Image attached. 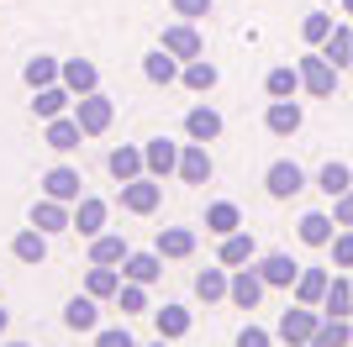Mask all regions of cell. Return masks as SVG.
Returning a JSON list of instances; mask_svg holds the SVG:
<instances>
[{
    "instance_id": "cell-1",
    "label": "cell",
    "mask_w": 353,
    "mask_h": 347,
    "mask_svg": "<svg viewBox=\"0 0 353 347\" xmlns=\"http://www.w3.org/2000/svg\"><path fill=\"white\" fill-rule=\"evenodd\" d=\"M295 69H301V90H306V95H316V101H327V95L338 90V63H332L327 53H306Z\"/></svg>"
},
{
    "instance_id": "cell-2",
    "label": "cell",
    "mask_w": 353,
    "mask_h": 347,
    "mask_svg": "<svg viewBox=\"0 0 353 347\" xmlns=\"http://www.w3.org/2000/svg\"><path fill=\"white\" fill-rule=\"evenodd\" d=\"M316 326H322L316 305H295V311H285V316H280V337L290 347H306L311 337H316Z\"/></svg>"
},
{
    "instance_id": "cell-3",
    "label": "cell",
    "mask_w": 353,
    "mask_h": 347,
    "mask_svg": "<svg viewBox=\"0 0 353 347\" xmlns=\"http://www.w3.org/2000/svg\"><path fill=\"white\" fill-rule=\"evenodd\" d=\"M159 195H163V185H159V179H143V174L121 185V205H127V211H137V216L159 211Z\"/></svg>"
},
{
    "instance_id": "cell-4",
    "label": "cell",
    "mask_w": 353,
    "mask_h": 347,
    "mask_svg": "<svg viewBox=\"0 0 353 347\" xmlns=\"http://www.w3.org/2000/svg\"><path fill=\"white\" fill-rule=\"evenodd\" d=\"M264 189L274 195V200H290V195H301L306 189V174L295 169V163H269V174H264Z\"/></svg>"
},
{
    "instance_id": "cell-5",
    "label": "cell",
    "mask_w": 353,
    "mask_h": 347,
    "mask_svg": "<svg viewBox=\"0 0 353 347\" xmlns=\"http://www.w3.org/2000/svg\"><path fill=\"white\" fill-rule=\"evenodd\" d=\"M74 121L85 127V137H95V132H105V127H111V101H105V95H95V90H90L85 101L74 105Z\"/></svg>"
},
{
    "instance_id": "cell-6",
    "label": "cell",
    "mask_w": 353,
    "mask_h": 347,
    "mask_svg": "<svg viewBox=\"0 0 353 347\" xmlns=\"http://www.w3.org/2000/svg\"><path fill=\"white\" fill-rule=\"evenodd\" d=\"M301 121H306V116H301V105L295 101H274L264 111V127L274 132V137H295V132H301Z\"/></svg>"
},
{
    "instance_id": "cell-7",
    "label": "cell",
    "mask_w": 353,
    "mask_h": 347,
    "mask_svg": "<svg viewBox=\"0 0 353 347\" xmlns=\"http://www.w3.org/2000/svg\"><path fill=\"white\" fill-rule=\"evenodd\" d=\"M338 237V221L327 216V211H306L301 216V242H311V247H327Z\"/></svg>"
},
{
    "instance_id": "cell-8",
    "label": "cell",
    "mask_w": 353,
    "mask_h": 347,
    "mask_svg": "<svg viewBox=\"0 0 353 347\" xmlns=\"http://www.w3.org/2000/svg\"><path fill=\"white\" fill-rule=\"evenodd\" d=\"M32 227H37V231H69L74 216H63V200H53V195H48V200L32 205Z\"/></svg>"
},
{
    "instance_id": "cell-9",
    "label": "cell",
    "mask_w": 353,
    "mask_h": 347,
    "mask_svg": "<svg viewBox=\"0 0 353 347\" xmlns=\"http://www.w3.org/2000/svg\"><path fill=\"white\" fill-rule=\"evenodd\" d=\"M63 321H69V332H95V321H101L95 295H74V300L63 305Z\"/></svg>"
},
{
    "instance_id": "cell-10",
    "label": "cell",
    "mask_w": 353,
    "mask_h": 347,
    "mask_svg": "<svg viewBox=\"0 0 353 347\" xmlns=\"http://www.w3.org/2000/svg\"><path fill=\"white\" fill-rule=\"evenodd\" d=\"M185 132H190L195 143H216L221 137V116L211 111V105H195V111L185 116Z\"/></svg>"
},
{
    "instance_id": "cell-11",
    "label": "cell",
    "mask_w": 353,
    "mask_h": 347,
    "mask_svg": "<svg viewBox=\"0 0 353 347\" xmlns=\"http://www.w3.org/2000/svg\"><path fill=\"white\" fill-rule=\"evenodd\" d=\"M259 274H264V284H295V279H301V263H295L290 253H269V258L259 263Z\"/></svg>"
},
{
    "instance_id": "cell-12",
    "label": "cell",
    "mask_w": 353,
    "mask_h": 347,
    "mask_svg": "<svg viewBox=\"0 0 353 347\" xmlns=\"http://www.w3.org/2000/svg\"><path fill=\"white\" fill-rule=\"evenodd\" d=\"M179 179H185V185H206L211 179V153L206 147H185V153H179Z\"/></svg>"
},
{
    "instance_id": "cell-13",
    "label": "cell",
    "mask_w": 353,
    "mask_h": 347,
    "mask_svg": "<svg viewBox=\"0 0 353 347\" xmlns=\"http://www.w3.org/2000/svg\"><path fill=\"white\" fill-rule=\"evenodd\" d=\"M163 48L174 58H201V32L195 27H163Z\"/></svg>"
},
{
    "instance_id": "cell-14",
    "label": "cell",
    "mask_w": 353,
    "mask_h": 347,
    "mask_svg": "<svg viewBox=\"0 0 353 347\" xmlns=\"http://www.w3.org/2000/svg\"><path fill=\"white\" fill-rule=\"evenodd\" d=\"M227 295H232V305L253 311V305H259V295H264V274H248V269H243V274H232V289H227Z\"/></svg>"
},
{
    "instance_id": "cell-15",
    "label": "cell",
    "mask_w": 353,
    "mask_h": 347,
    "mask_svg": "<svg viewBox=\"0 0 353 347\" xmlns=\"http://www.w3.org/2000/svg\"><path fill=\"white\" fill-rule=\"evenodd\" d=\"M95 79H101V74H95V63H90V58H69V63H63V85H69L74 95H90V90H95Z\"/></svg>"
},
{
    "instance_id": "cell-16",
    "label": "cell",
    "mask_w": 353,
    "mask_h": 347,
    "mask_svg": "<svg viewBox=\"0 0 353 347\" xmlns=\"http://www.w3.org/2000/svg\"><path fill=\"white\" fill-rule=\"evenodd\" d=\"M143 74L153 79V85H174V79H179V63H174V53H169V48H159V53L143 58Z\"/></svg>"
},
{
    "instance_id": "cell-17",
    "label": "cell",
    "mask_w": 353,
    "mask_h": 347,
    "mask_svg": "<svg viewBox=\"0 0 353 347\" xmlns=\"http://www.w3.org/2000/svg\"><path fill=\"white\" fill-rule=\"evenodd\" d=\"M190 253H195V231H185V227L159 231V258H190Z\"/></svg>"
},
{
    "instance_id": "cell-18",
    "label": "cell",
    "mask_w": 353,
    "mask_h": 347,
    "mask_svg": "<svg viewBox=\"0 0 353 347\" xmlns=\"http://www.w3.org/2000/svg\"><path fill=\"white\" fill-rule=\"evenodd\" d=\"M143 158H148L153 174H169V169H179V147L169 143V137H153V143L143 147Z\"/></svg>"
},
{
    "instance_id": "cell-19",
    "label": "cell",
    "mask_w": 353,
    "mask_h": 347,
    "mask_svg": "<svg viewBox=\"0 0 353 347\" xmlns=\"http://www.w3.org/2000/svg\"><path fill=\"white\" fill-rule=\"evenodd\" d=\"M264 90L274 95V101H295V90H301V69H290V63H280V69H269Z\"/></svg>"
},
{
    "instance_id": "cell-20",
    "label": "cell",
    "mask_w": 353,
    "mask_h": 347,
    "mask_svg": "<svg viewBox=\"0 0 353 347\" xmlns=\"http://www.w3.org/2000/svg\"><path fill=\"white\" fill-rule=\"evenodd\" d=\"M105 163H111V174H117L121 185H127V179H137V174L148 169L143 147H117V153H111V158H105Z\"/></svg>"
},
{
    "instance_id": "cell-21",
    "label": "cell",
    "mask_w": 353,
    "mask_h": 347,
    "mask_svg": "<svg viewBox=\"0 0 353 347\" xmlns=\"http://www.w3.org/2000/svg\"><path fill=\"white\" fill-rule=\"evenodd\" d=\"M101 227H105V200H79L74 231H79V237H101Z\"/></svg>"
},
{
    "instance_id": "cell-22",
    "label": "cell",
    "mask_w": 353,
    "mask_h": 347,
    "mask_svg": "<svg viewBox=\"0 0 353 347\" xmlns=\"http://www.w3.org/2000/svg\"><path fill=\"white\" fill-rule=\"evenodd\" d=\"M322 316H353V284H348V279H332V284H327Z\"/></svg>"
},
{
    "instance_id": "cell-23",
    "label": "cell",
    "mask_w": 353,
    "mask_h": 347,
    "mask_svg": "<svg viewBox=\"0 0 353 347\" xmlns=\"http://www.w3.org/2000/svg\"><path fill=\"white\" fill-rule=\"evenodd\" d=\"M316 189H322V195H343V189H353V169L348 163H322V174H316Z\"/></svg>"
},
{
    "instance_id": "cell-24",
    "label": "cell",
    "mask_w": 353,
    "mask_h": 347,
    "mask_svg": "<svg viewBox=\"0 0 353 347\" xmlns=\"http://www.w3.org/2000/svg\"><path fill=\"white\" fill-rule=\"evenodd\" d=\"M237 227H243V216H237L232 200H216V205L206 211V231H216V237H232Z\"/></svg>"
},
{
    "instance_id": "cell-25",
    "label": "cell",
    "mask_w": 353,
    "mask_h": 347,
    "mask_svg": "<svg viewBox=\"0 0 353 347\" xmlns=\"http://www.w3.org/2000/svg\"><path fill=\"white\" fill-rule=\"evenodd\" d=\"M79 185H85V179H79L74 169H53V174L43 179V189L53 195V200H79Z\"/></svg>"
},
{
    "instance_id": "cell-26",
    "label": "cell",
    "mask_w": 353,
    "mask_h": 347,
    "mask_svg": "<svg viewBox=\"0 0 353 347\" xmlns=\"http://www.w3.org/2000/svg\"><path fill=\"white\" fill-rule=\"evenodd\" d=\"M79 137H85V127H79V121H63V116H53V121H48V147L69 153V147H79Z\"/></svg>"
},
{
    "instance_id": "cell-27",
    "label": "cell",
    "mask_w": 353,
    "mask_h": 347,
    "mask_svg": "<svg viewBox=\"0 0 353 347\" xmlns=\"http://www.w3.org/2000/svg\"><path fill=\"white\" fill-rule=\"evenodd\" d=\"M11 253H16L21 263H43V258H48V231H37V227L21 231V237L11 242Z\"/></svg>"
},
{
    "instance_id": "cell-28",
    "label": "cell",
    "mask_w": 353,
    "mask_h": 347,
    "mask_svg": "<svg viewBox=\"0 0 353 347\" xmlns=\"http://www.w3.org/2000/svg\"><path fill=\"white\" fill-rule=\"evenodd\" d=\"M311 342H322V347H348V342H353L348 316H327L322 326H316V337H311Z\"/></svg>"
},
{
    "instance_id": "cell-29",
    "label": "cell",
    "mask_w": 353,
    "mask_h": 347,
    "mask_svg": "<svg viewBox=\"0 0 353 347\" xmlns=\"http://www.w3.org/2000/svg\"><path fill=\"white\" fill-rule=\"evenodd\" d=\"M185 332H190V311H185V305H163L159 311V337L174 342V337H185Z\"/></svg>"
},
{
    "instance_id": "cell-30",
    "label": "cell",
    "mask_w": 353,
    "mask_h": 347,
    "mask_svg": "<svg viewBox=\"0 0 353 347\" xmlns=\"http://www.w3.org/2000/svg\"><path fill=\"white\" fill-rule=\"evenodd\" d=\"M85 289L95 295V300H105V295H121V279H117V269H111V263H95V269H90V279H85Z\"/></svg>"
},
{
    "instance_id": "cell-31",
    "label": "cell",
    "mask_w": 353,
    "mask_h": 347,
    "mask_svg": "<svg viewBox=\"0 0 353 347\" xmlns=\"http://www.w3.org/2000/svg\"><path fill=\"white\" fill-rule=\"evenodd\" d=\"M159 274H163L159 253H127V279H137V284H153Z\"/></svg>"
},
{
    "instance_id": "cell-32",
    "label": "cell",
    "mask_w": 353,
    "mask_h": 347,
    "mask_svg": "<svg viewBox=\"0 0 353 347\" xmlns=\"http://www.w3.org/2000/svg\"><path fill=\"white\" fill-rule=\"evenodd\" d=\"M327 284L332 279L322 274V269H306V274L295 279V295H301V305H322V295H327Z\"/></svg>"
},
{
    "instance_id": "cell-33",
    "label": "cell",
    "mask_w": 353,
    "mask_h": 347,
    "mask_svg": "<svg viewBox=\"0 0 353 347\" xmlns=\"http://www.w3.org/2000/svg\"><path fill=\"white\" fill-rule=\"evenodd\" d=\"M63 105H69V90L43 85V90H37V101H32V111L43 116V121H53V116H63Z\"/></svg>"
},
{
    "instance_id": "cell-34",
    "label": "cell",
    "mask_w": 353,
    "mask_h": 347,
    "mask_svg": "<svg viewBox=\"0 0 353 347\" xmlns=\"http://www.w3.org/2000/svg\"><path fill=\"white\" fill-rule=\"evenodd\" d=\"M322 53L332 58L338 69H343V63H353V27H332V37L322 43Z\"/></svg>"
},
{
    "instance_id": "cell-35",
    "label": "cell",
    "mask_w": 353,
    "mask_h": 347,
    "mask_svg": "<svg viewBox=\"0 0 353 347\" xmlns=\"http://www.w3.org/2000/svg\"><path fill=\"white\" fill-rule=\"evenodd\" d=\"M253 258V237H243V231H232V237H221V263L227 269H237V263Z\"/></svg>"
},
{
    "instance_id": "cell-36",
    "label": "cell",
    "mask_w": 353,
    "mask_h": 347,
    "mask_svg": "<svg viewBox=\"0 0 353 347\" xmlns=\"http://www.w3.org/2000/svg\"><path fill=\"white\" fill-rule=\"evenodd\" d=\"M227 289H232V279L221 274V269H206V274L195 279V295H201V300H206V305H211V300H221Z\"/></svg>"
},
{
    "instance_id": "cell-37",
    "label": "cell",
    "mask_w": 353,
    "mask_h": 347,
    "mask_svg": "<svg viewBox=\"0 0 353 347\" xmlns=\"http://www.w3.org/2000/svg\"><path fill=\"white\" fill-rule=\"evenodd\" d=\"M301 37H306L311 48H322L327 37H332V16H327V11H311L306 21H301Z\"/></svg>"
},
{
    "instance_id": "cell-38",
    "label": "cell",
    "mask_w": 353,
    "mask_h": 347,
    "mask_svg": "<svg viewBox=\"0 0 353 347\" xmlns=\"http://www.w3.org/2000/svg\"><path fill=\"white\" fill-rule=\"evenodd\" d=\"M90 263H127V242H121V237H95Z\"/></svg>"
},
{
    "instance_id": "cell-39",
    "label": "cell",
    "mask_w": 353,
    "mask_h": 347,
    "mask_svg": "<svg viewBox=\"0 0 353 347\" xmlns=\"http://www.w3.org/2000/svg\"><path fill=\"white\" fill-rule=\"evenodd\" d=\"M179 79H185V85H190V90H211V85H216V69H211L206 58H190Z\"/></svg>"
},
{
    "instance_id": "cell-40",
    "label": "cell",
    "mask_w": 353,
    "mask_h": 347,
    "mask_svg": "<svg viewBox=\"0 0 353 347\" xmlns=\"http://www.w3.org/2000/svg\"><path fill=\"white\" fill-rule=\"evenodd\" d=\"M59 63H53V58H32V63H27V85L32 90H43V85H53V79H59Z\"/></svg>"
},
{
    "instance_id": "cell-41",
    "label": "cell",
    "mask_w": 353,
    "mask_h": 347,
    "mask_svg": "<svg viewBox=\"0 0 353 347\" xmlns=\"http://www.w3.org/2000/svg\"><path fill=\"white\" fill-rule=\"evenodd\" d=\"M332 263H338V269H353V231H338V237H332Z\"/></svg>"
},
{
    "instance_id": "cell-42",
    "label": "cell",
    "mask_w": 353,
    "mask_h": 347,
    "mask_svg": "<svg viewBox=\"0 0 353 347\" xmlns=\"http://www.w3.org/2000/svg\"><path fill=\"white\" fill-rule=\"evenodd\" d=\"M121 311H127V316H137V311H148V295H143V284H137V279H132V284H127V289H121Z\"/></svg>"
},
{
    "instance_id": "cell-43",
    "label": "cell",
    "mask_w": 353,
    "mask_h": 347,
    "mask_svg": "<svg viewBox=\"0 0 353 347\" xmlns=\"http://www.w3.org/2000/svg\"><path fill=\"white\" fill-rule=\"evenodd\" d=\"M332 221H338V227H353V189H343V195H338V205H332Z\"/></svg>"
},
{
    "instance_id": "cell-44",
    "label": "cell",
    "mask_w": 353,
    "mask_h": 347,
    "mask_svg": "<svg viewBox=\"0 0 353 347\" xmlns=\"http://www.w3.org/2000/svg\"><path fill=\"white\" fill-rule=\"evenodd\" d=\"M95 347H137V342L121 332V326H111V332H95Z\"/></svg>"
},
{
    "instance_id": "cell-45",
    "label": "cell",
    "mask_w": 353,
    "mask_h": 347,
    "mask_svg": "<svg viewBox=\"0 0 353 347\" xmlns=\"http://www.w3.org/2000/svg\"><path fill=\"white\" fill-rule=\"evenodd\" d=\"M237 347H269V332L264 326H243V332H237Z\"/></svg>"
},
{
    "instance_id": "cell-46",
    "label": "cell",
    "mask_w": 353,
    "mask_h": 347,
    "mask_svg": "<svg viewBox=\"0 0 353 347\" xmlns=\"http://www.w3.org/2000/svg\"><path fill=\"white\" fill-rule=\"evenodd\" d=\"M174 11L195 21V16H206V11H211V0H174Z\"/></svg>"
},
{
    "instance_id": "cell-47",
    "label": "cell",
    "mask_w": 353,
    "mask_h": 347,
    "mask_svg": "<svg viewBox=\"0 0 353 347\" xmlns=\"http://www.w3.org/2000/svg\"><path fill=\"white\" fill-rule=\"evenodd\" d=\"M6 321H11V316H6V311H0V332H6Z\"/></svg>"
},
{
    "instance_id": "cell-48",
    "label": "cell",
    "mask_w": 353,
    "mask_h": 347,
    "mask_svg": "<svg viewBox=\"0 0 353 347\" xmlns=\"http://www.w3.org/2000/svg\"><path fill=\"white\" fill-rule=\"evenodd\" d=\"M343 11H348V16H353V0H343Z\"/></svg>"
},
{
    "instance_id": "cell-49",
    "label": "cell",
    "mask_w": 353,
    "mask_h": 347,
    "mask_svg": "<svg viewBox=\"0 0 353 347\" xmlns=\"http://www.w3.org/2000/svg\"><path fill=\"white\" fill-rule=\"evenodd\" d=\"M11 347H27V342H11Z\"/></svg>"
},
{
    "instance_id": "cell-50",
    "label": "cell",
    "mask_w": 353,
    "mask_h": 347,
    "mask_svg": "<svg viewBox=\"0 0 353 347\" xmlns=\"http://www.w3.org/2000/svg\"><path fill=\"white\" fill-rule=\"evenodd\" d=\"M153 347H163V337H159V342H153Z\"/></svg>"
},
{
    "instance_id": "cell-51",
    "label": "cell",
    "mask_w": 353,
    "mask_h": 347,
    "mask_svg": "<svg viewBox=\"0 0 353 347\" xmlns=\"http://www.w3.org/2000/svg\"><path fill=\"white\" fill-rule=\"evenodd\" d=\"M306 347H322V342H306Z\"/></svg>"
}]
</instances>
